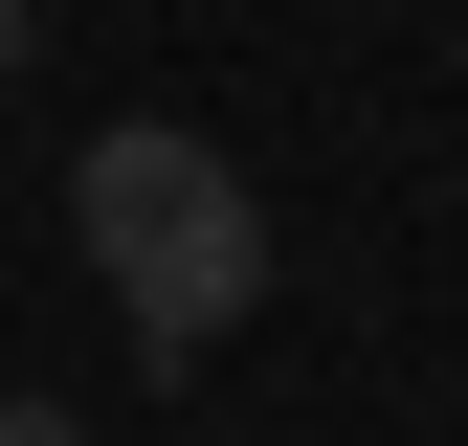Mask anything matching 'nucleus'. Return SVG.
<instances>
[{"mask_svg": "<svg viewBox=\"0 0 468 446\" xmlns=\"http://www.w3.org/2000/svg\"><path fill=\"white\" fill-rule=\"evenodd\" d=\"M23 68H45V0H0V90H23Z\"/></svg>", "mask_w": 468, "mask_h": 446, "instance_id": "2", "label": "nucleus"}, {"mask_svg": "<svg viewBox=\"0 0 468 446\" xmlns=\"http://www.w3.org/2000/svg\"><path fill=\"white\" fill-rule=\"evenodd\" d=\"M0 446H90V424H68V402H0Z\"/></svg>", "mask_w": 468, "mask_h": 446, "instance_id": "3", "label": "nucleus"}, {"mask_svg": "<svg viewBox=\"0 0 468 446\" xmlns=\"http://www.w3.org/2000/svg\"><path fill=\"white\" fill-rule=\"evenodd\" d=\"M68 246H90V291H112V334H134L156 379L268 313V201H246L223 134H179V112H112L68 156Z\"/></svg>", "mask_w": 468, "mask_h": 446, "instance_id": "1", "label": "nucleus"}]
</instances>
